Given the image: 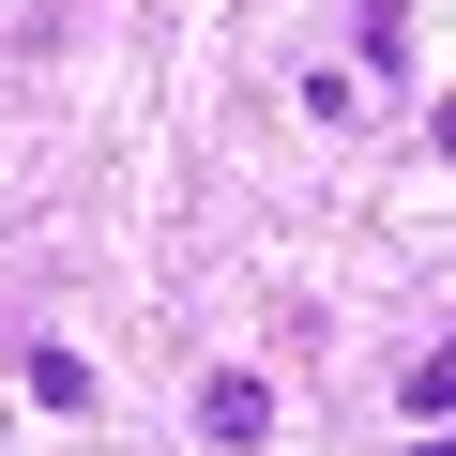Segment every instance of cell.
<instances>
[{"label":"cell","instance_id":"1","mask_svg":"<svg viewBox=\"0 0 456 456\" xmlns=\"http://www.w3.org/2000/svg\"><path fill=\"white\" fill-rule=\"evenodd\" d=\"M198 441H213V456H259V441H274V395H259L244 365H213V380H198Z\"/></svg>","mask_w":456,"mask_h":456},{"label":"cell","instance_id":"2","mask_svg":"<svg viewBox=\"0 0 456 456\" xmlns=\"http://www.w3.org/2000/svg\"><path fill=\"white\" fill-rule=\"evenodd\" d=\"M31 395H46V411H92V365H77L61 335H46V350H31Z\"/></svg>","mask_w":456,"mask_h":456},{"label":"cell","instance_id":"3","mask_svg":"<svg viewBox=\"0 0 456 456\" xmlns=\"http://www.w3.org/2000/svg\"><path fill=\"white\" fill-rule=\"evenodd\" d=\"M411 411H426V426H456V335H441V350L411 365Z\"/></svg>","mask_w":456,"mask_h":456},{"label":"cell","instance_id":"4","mask_svg":"<svg viewBox=\"0 0 456 456\" xmlns=\"http://www.w3.org/2000/svg\"><path fill=\"white\" fill-rule=\"evenodd\" d=\"M441 167H456V107H441Z\"/></svg>","mask_w":456,"mask_h":456}]
</instances>
